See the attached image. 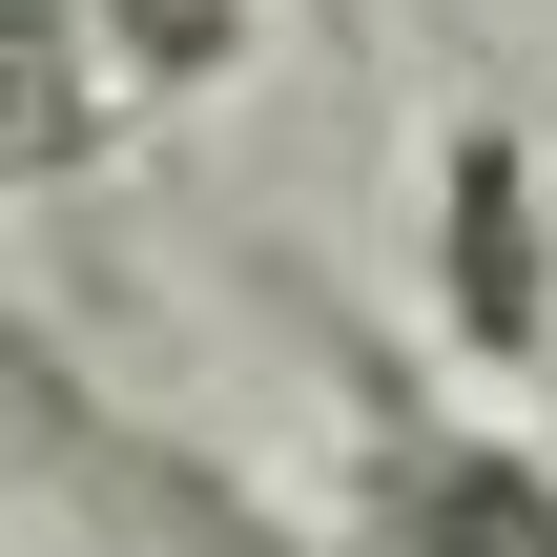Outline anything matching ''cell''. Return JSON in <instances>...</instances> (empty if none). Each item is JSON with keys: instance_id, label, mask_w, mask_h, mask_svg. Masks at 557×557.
<instances>
[{"instance_id": "obj_1", "label": "cell", "mask_w": 557, "mask_h": 557, "mask_svg": "<svg viewBox=\"0 0 557 557\" xmlns=\"http://www.w3.org/2000/svg\"><path fill=\"white\" fill-rule=\"evenodd\" d=\"M434 331L475 372H537L557 351V186L517 124H455L434 145Z\"/></svg>"}, {"instance_id": "obj_2", "label": "cell", "mask_w": 557, "mask_h": 557, "mask_svg": "<svg viewBox=\"0 0 557 557\" xmlns=\"http://www.w3.org/2000/svg\"><path fill=\"white\" fill-rule=\"evenodd\" d=\"M372 557H557V455L517 434H393L372 455Z\"/></svg>"}, {"instance_id": "obj_3", "label": "cell", "mask_w": 557, "mask_h": 557, "mask_svg": "<svg viewBox=\"0 0 557 557\" xmlns=\"http://www.w3.org/2000/svg\"><path fill=\"white\" fill-rule=\"evenodd\" d=\"M83 21H103V83H145V103L248 62V0H83Z\"/></svg>"}]
</instances>
